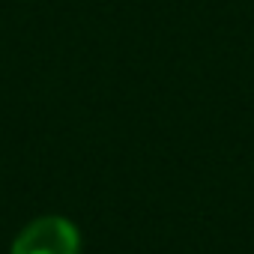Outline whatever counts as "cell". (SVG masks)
Returning <instances> with one entry per match:
<instances>
[{
    "mask_svg": "<svg viewBox=\"0 0 254 254\" xmlns=\"http://www.w3.org/2000/svg\"><path fill=\"white\" fill-rule=\"evenodd\" d=\"M12 254H81V233L63 215H42L15 236Z\"/></svg>",
    "mask_w": 254,
    "mask_h": 254,
    "instance_id": "1",
    "label": "cell"
}]
</instances>
